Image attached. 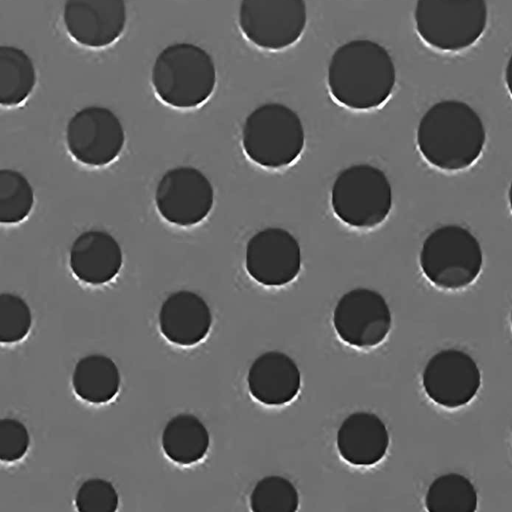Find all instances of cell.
Here are the masks:
<instances>
[{
  "instance_id": "cell-4",
  "label": "cell",
  "mask_w": 512,
  "mask_h": 512,
  "mask_svg": "<svg viewBox=\"0 0 512 512\" xmlns=\"http://www.w3.org/2000/svg\"><path fill=\"white\" fill-rule=\"evenodd\" d=\"M247 157L259 166L280 169L294 163L305 145L298 114L282 103H265L246 118L241 135Z\"/></svg>"
},
{
  "instance_id": "cell-15",
  "label": "cell",
  "mask_w": 512,
  "mask_h": 512,
  "mask_svg": "<svg viewBox=\"0 0 512 512\" xmlns=\"http://www.w3.org/2000/svg\"><path fill=\"white\" fill-rule=\"evenodd\" d=\"M212 321L207 302L189 290L170 294L162 303L158 315L162 335L169 342L186 347L203 341L210 332Z\"/></svg>"
},
{
  "instance_id": "cell-27",
  "label": "cell",
  "mask_w": 512,
  "mask_h": 512,
  "mask_svg": "<svg viewBox=\"0 0 512 512\" xmlns=\"http://www.w3.org/2000/svg\"><path fill=\"white\" fill-rule=\"evenodd\" d=\"M30 436L26 426L14 418L0 420V459L15 462L26 454Z\"/></svg>"
},
{
  "instance_id": "cell-20",
  "label": "cell",
  "mask_w": 512,
  "mask_h": 512,
  "mask_svg": "<svg viewBox=\"0 0 512 512\" xmlns=\"http://www.w3.org/2000/svg\"><path fill=\"white\" fill-rule=\"evenodd\" d=\"M120 382L117 365L103 354H91L79 359L72 375L76 395L93 404H103L114 399Z\"/></svg>"
},
{
  "instance_id": "cell-7",
  "label": "cell",
  "mask_w": 512,
  "mask_h": 512,
  "mask_svg": "<svg viewBox=\"0 0 512 512\" xmlns=\"http://www.w3.org/2000/svg\"><path fill=\"white\" fill-rule=\"evenodd\" d=\"M393 203L386 174L369 164L343 169L331 190V206L343 223L358 229H371L385 221Z\"/></svg>"
},
{
  "instance_id": "cell-11",
  "label": "cell",
  "mask_w": 512,
  "mask_h": 512,
  "mask_svg": "<svg viewBox=\"0 0 512 512\" xmlns=\"http://www.w3.org/2000/svg\"><path fill=\"white\" fill-rule=\"evenodd\" d=\"M333 325L346 344L369 348L386 339L392 316L382 294L373 289L355 288L338 300L333 312Z\"/></svg>"
},
{
  "instance_id": "cell-23",
  "label": "cell",
  "mask_w": 512,
  "mask_h": 512,
  "mask_svg": "<svg viewBox=\"0 0 512 512\" xmlns=\"http://www.w3.org/2000/svg\"><path fill=\"white\" fill-rule=\"evenodd\" d=\"M34 205V191L27 178L13 169L0 170V222L16 224L25 220Z\"/></svg>"
},
{
  "instance_id": "cell-24",
  "label": "cell",
  "mask_w": 512,
  "mask_h": 512,
  "mask_svg": "<svg viewBox=\"0 0 512 512\" xmlns=\"http://www.w3.org/2000/svg\"><path fill=\"white\" fill-rule=\"evenodd\" d=\"M299 493L287 478L278 475L259 480L250 495L253 512H296Z\"/></svg>"
},
{
  "instance_id": "cell-14",
  "label": "cell",
  "mask_w": 512,
  "mask_h": 512,
  "mask_svg": "<svg viewBox=\"0 0 512 512\" xmlns=\"http://www.w3.org/2000/svg\"><path fill=\"white\" fill-rule=\"evenodd\" d=\"M62 18L67 34L75 43L102 49L122 36L127 6L125 0H65Z\"/></svg>"
},
{
  "instance_id": "cell-8",
  "label": "cell",
  "mask_w": 512,
  "mask_h": 512,
  "mask_svg": "<svg viewBox=\"0 0 512 512\" xmlns=\"http://www.w3.org/2000/svg\"><path fill=\"white\" fill-rule=\"evenodd\" d=\"M238 23L258 48L278 51L295 44L307 24L305 0H241Z\"/></svg>"
},
{
  "instance_id": "cell-26",
  "label": "cell",
  "mask_w": 512,
  "mask_h": 512,
  "mask_svg": "<svg viewBox=\"0 0 512 512\" xmlns=\"http://www.w3.org/2000/svg\"><path fill=\"white\" fill-rule=\"evenodd\" d=\"M75 506L80 512H115L119 506V495L110 481L91 478L77 490Z\"/></svg>"
},
{
  "instance_id": "cell-21",
  "label": "cell",
  "mask_w": 512,
  "mask_h": 512,
  "mask_svg": "<svg viewBox=\"0 0 512 512\" xmlns=\"http://www.w3.org/2000/svg\"><path fill=\"white\" fill-rule=\"evenodd\" d=\"M35 65L22 49L12 45L0 47V103L13 107L22 104L36 85Z\"/></svg>"
},
{
  "instance_id": "cell-3",
  "label": "cell",
  "mask_w": 512,
  "mask_h": 512,
  "mask_svg": "<svg viewBox=\"0 0 512 512\" xmlns=\"http://www.w3.org/2000/svg\"><path fill=\"white\" fill-rule=\"evenodd\" d=\"M217 73L212 56L202 47L178 42L157 55L151 83L157 97L178 109L196 108L213 94Z\"/></svg>"
},
{
  "instance_id": "cell-2",
  "label": "cell",
  "mask_w": 512,
  "mask_h": 512,
  "mask_svg": "<svg viewBox=\"0 0 512 512\" xmlns=\"http://www.w3.org/2000/svg\"><path fill=\"white\" fill-rule=\"evenodd\" d=\"M486 138L479 114L455 99L433 104L421 117L416 132L423 158L443 171H461L473 165L484 150Z\"/></svg>"
},
{
  "instance_id": "cell-6",
  "label": "cell",
  "mask_w": 512,
  "mask_h": 512,
  "mask_svg": "<svg viewBox=\"0 0 512 512\" xmlns=\"http://www.w3.org/2000/svg\"><path fill=\"white\" fill-rule=\"evenodd\" d=\"M415 28L430 47L458 52L474 45L488 22L486 0H416Z\"/></svg>"
},
{
  "instance_id": "cell-22",
  "label": "cell",
  "mask_w": 512,
  "mask_h": 512,
  "mask_svg": "<svg viewBox=\"0 0 512 512\" xmlns=\"http://www.w3.org/2000/svg\"><path fill=\"white\" fill-rule=\"evenodd\" d=\"M424 503L429 512H475L478 494L466 476L452 472L432 481Z\"/></svg>"
},
{
  "instance_id": "cell-17",
  "label": "cell",
  "mask_w": 512,
  "mask_h": 512,
  "mask_svg": "<svg viewBox=\"0 0 512 512\" xmlns=\"http://www.w3.org/2000/svg\"><path fill=\"white\" fill-rule=\"evenodd\" d=\"M247 384L260 403L280 406L291 402L301 387V374L295 361L280 351H268L251 364Z\"/></svg>"
},
{
  "instance_id": "cell-19",
  "label": "cell",
  "mask_w": 512,
  "mask_h": 512,
  "mask_svg": "<svg viewBox=\"0 0 512 512\" xmlns=\"http://www.w3.org/2000/svg\"><path fill=\"white\" fill-rule=\"evenodd\" d=\"M161 444L165 455L180 465H190L204 458L210 435L203 422L193 414L181 413L165 425Z\"/></svg>"
},
{
  "instance_id": "cell-18",
  "label": "cell",
  "mask_w": 512,
  "mask_h": 512,
  "mask_svg": "<svg viewBox=\"0 0 512 512\" xmlns=\"http://www.w3.org/2000/svg\"><path fill=\"white\" fill-rule=\"evenodd\" d=\"M384 422L370 412H354L344 419L337 432L340 456L355 466H372L381 461L389 447Z\"/></svg>"
},
{
  "instance_id": "cell-28",
  "label": "cell",
  "mask_w": 512,
  "mask_h": 512,
  "mask_svg": "<svg viewBox=\"0 0 512 512\" xmlns=\"http://www.w3.org/2000/svg\"><path fill=\"white\" fill-rule=\"evenodd\" d=\"M505 84L509 94L512 96V54L509 57L505 68Z\"/></svg>"
},
{
  "instance_id": "cell-1",
  "label": "cell",
  "mask_w": 512,
  "mask_h": 512,
  "mask_svg": "<svg viewBox=\"0 0 512 512\" xmlns=\"http://www.w3.org/2000/svg\"><path fill=\"white\" fill-rule=\"evenodd\" d=\"M396 83L394 61L381 44L356 39L338 47L331 56L327 84L333 98L353 110L383 105Z\"/></svg>"
},
{
  "instance_id": "cell-12",
  "label": "cell",
  "mask_w": 512,
  "mask_h": 512,
  "mask_svg": "<svg viewBox=\"0 0 512 512\" xmlns=\"http://www.w3.org/2000/svg\"><path fill=\"white\" fill-rule=\"evenodd\" d=\"M422 386L434 403L455 409L474 399L481 387V372L468 353L454 348L443 349L426 363Z\"/></svg>"
},
{
  "instance_id": "cell-9",
  "label": "cell",
  "mask_w": 512,
  "mask_h": 512,
  "mask_svg": "<svg viewBox=\"0 0 512 512\" xmlns=\"http://www.w3.org/2000/svg\"><path fill=\"white\" fill-rule=\"evenodd\" d=\"M66 143L77 161L100 167L118 157L125 143V133L120 120L110 109L88 106L70 118Z\"/></svg>"
},
{
  "instance_id": "cell-25",
  "label": "cell",
  "mask_w": 512,
  "mask_h": 512,
  "mask_svg": "<svg viewBox=\"0 0 512 512\" xmlns=\"http://www.w3.org/2000/svg\"><path fill=\"white\" fill-rule=\"evenodd\" d=\"M31 325L32 313L26 301L13 293H1L0 342L12 344L23 340Z\"/></svg>"
},
{
  "instance_id": "cell-13",
  "label": "cell",
  "mask_w": 512,
  "mask_h": 512,
  "mask_svg": "<svg viewBox=\"0 0 512 512\" xmlns=\"http://www.w3.org/2000/svg\"><path fill=\"white\" fill-rule=\"evenodd\" d=\"M301 262L300 245L286 229L265 228L255 233L247 242L246 271L261 285H287L298 276Z\"/></svg>"
},
{
  "instance_id": "cell-30",
  "label": "cell",
  "mask_w": 512,
  "mask_h": 512,
  "mask_svg": "<svg viewBox=\"0 0 512 512\" xmlns=\"http://www.w3.org/2000/svg\"><path fill=\"white\" fill-rule=\"evenodd\" d=\"M510 321H511V327H512V311H511V315H510Z\"/></svg>"
},
{
  "instance_id": "cell-16",
  "label": "cell",
  "mask_w": 512,
  "mask_h": 512,
  "mask_svg": "<svg viewBox=\"0 0 512 512\" xmlns=\"http://www.w3.org/2000/svg\"><path fill=\"white\" fill-rule=\"evenodd\" d=\"M123 254L117 240L108 232L89 230L72 243L69 266L80 281L102 285L113 280L121 270Z\"/></svg>"
},
{
  "instance_id": "cell-10",
  "label": "cell",
  "mask_w": 512,
  "mask_h": 512,
  "mask_svg": "<svg viewBox=\"0 0 512 512\" xmlns=\"http://www.w3.org/2000/svg\"><path fill=\"white\" fill-rule=\"evenodd\" d=\"M155 204L167 222L193 226L202 222L212 210L214 189L200 170L190 166L175 167L159 180Z\"/></svg>"
},
{
  "instance_id": "cell-5",
  "label": "cell",
  "mask_w": 512,
  "mask_h": 512,
  "mask_svg": "<svg viewBox=\"0 0 512 512\" xmlns=\"http://www.w3.org/2000/svg\"><path fill=\"white\" fill-rule=\"evenodd\" d=\"M420 268L427 280L443 290L471 285L483 266L478 239L465 227L448 224L433 230L423 241Z\"/></svg>"
},
{
  "instance_id": "cell-29",
  "label": "cell",
  "mask_w": 512,
  "mask_h": 512,
  "mask_svg": "<svg viewBox=\"0 0 512 512\" xmlns=\"http://www.w3.org/2000/svg\"><path fill=\"white\" fill-rule=\"evenodd\" d=\"M508 201H509L510 210L512 212V181L510 183V187H509V190H508Z\"/></svg>"
}]
</instances>
